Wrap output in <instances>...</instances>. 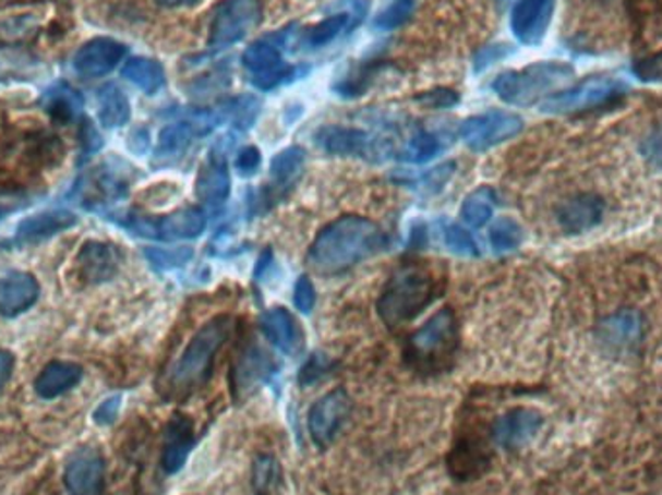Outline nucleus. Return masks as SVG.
Listing matches in <instances>:
<instances>
[{"label":"nucleus","instance_id":"obj_45","mask_svg":"<svg viewBox=\"0 0 662 495\" xmlns=\"http://www.w3.org/2000/svg\"><path fill=\"white\" fill-rule=\"evenodd\" d=\"M316 302V291L312 287L309 277H299V281L294 285V306L301 310L302 314H310Z\"/></svg>","mask_w":662,"mask_h":495},{"label":"nucleus","instance_id":"obj_18","mask_svg":"<svg viewBox=\"0 0 662 495\" xmlns=\"http://www.w3.org/2000/svg\"><path fill=\"white\" fill-rule=\"evenodd\" d=\"M314 137L326 154L339 157H370L378 152V142L374 137L349 126H324Z\"/></svg>","mask_w":662,"mask_h":495},{"label":"nucleus","instance_id":"obj_40","mask_svg":"<svg viewBox=\"0 0 662 495\" xmlns=\"http://www.w3.org/2000/svg\"><path fill=\"white\" fill-rule=\"evenodd\" d=\"M446 244L457 256L474 257L479 256V246L473 237L461 227H447Z\"/></svg>","mask_w":662,"mask_h":495},{"label":"nucleus","instance_id":"obj_15","mask_svg":"<svg viewBox=\"0 0 662 495\" xmlns=\"http://www.w3.org/2000/svg\"><path fill=\"white\" fill-rule=\"evenodd\" d=\"M556 0H517L511 32L523 45H539L551 27Z\"/></svg>","mask_w":662,"mask_h":495},{"label":"nucleus","instance_id":"obj_41","mask_svg":"<svg viewBox=\"0 0 662 495\" xmlns=\"http://www.w3.org/2000/svg\"><path fill=\"white\" fill-rule=\"evenodd\" d=\"M606 331L611 334L612 341H618V339H626V337H631V335H636L637 329H639V324H637L636 314H631V312H622V314H616V316H612L606 324Z\"/></svg>","mask_w":662,"mask_h":495},{"label":"nucleus","instance_id":"obj_20","mask_svg":"<svg viewBox=\"0 0 662 495\" xmlns=\"http://www.w3.org/2000/svg\"><path fill=\"white\" fill-rule=\"evenodd\" d=\"M542 416L537 410L514 409L496 420L492 427L494 442L504 449H519L541 430Z\"/></svg>","mask_w":662,"mask_h":495},{"label":"nucleus","instance_id":"obj_17","mask_svg":"<svg viewBox=\"0 0 662 495\" xmlns=\"http://www.w3.org/2000/svg\"><path fill=\"white\" fill-rule=\"evenodd\" d=\"M231 194V177L224 152L214 149L196 180V196L207 209L217 212Z\"/></svg>","mask_w":662,"mask_h":495},{"label":"nucleus","instance_id":"obj_39","mask_svg":"<svg viewBox=\"0 0 662 495\" xmlns=\"http://www.w3.org/2000/svg\"><path fill=\"white\" fill-rule=\"evenodd\" d=\"M146 257L155 269H172V267H179V265L190 262L192 250L190 247H172V250L149 247V250H146Z\"/></svg>","mask_w":662,"mask_h":495},{"label":"nucleus","instance_id":"obj_33","mask_svg":"<svg viewBox=\"0 0 662 495\" xmlns=\"http://www.w3.org/2000/svg\"><path fill=\"white\" fill-rule=\"evenodd\" d=\"M494 207H496L494 190L482 186L465 197L464 205H461V217L469 227L481 229L491 221Z\"/></svg>","mask_w":662,"mask_h":495},{"label":"nucleus","instance_id":"obj_38","mask_svg":"<svg viewBox=\"0 0 662 495\" xmlns=\"http://www.w3.org/2000/svg\"><path fill=\"white\" fill-rule=\"evenodd\" d=\"M414 0H394L374 22L376 29L392 32L396 27L404 26L409 17L413 16Z\"/></svg>","mask_w":662,"mask_h":495},{"label":"nucleus","instance_id":"obj_29","mask_svg":"<svg viewBox=\"0 0 662 495\" xmlns=\"http://www.w3.org/2000/svg\"><path fill=\"white\" fill-rule=\"evenodd\" d=\"M304 162L306 154L302 147H287L274 157L269 169L274 196H285L287 190L293 189L304 171Z\"/></svg>","mask_w":662,"mask_h":495},{"label":"nucleus","instance_id":"obj_1","mask_svg":"<svg viewBox=\"0 0 662 495\" xmlns=\"http://www.w3.org/2000/svg\"><path fill=\"white\" fill-rule=\"evenodd\" d=\"M378 225L359 215H344L318 232L309 250V262L320 274H341L386 246Z\"/></svg>","mask_w":662,"mask_h":495},{"label":"nucleus","instance_id":"obj_50","mask_svg":"<svg viewBox=\"0 0 662 495\" xmlns=\"http://www.w3.org/2000/svg\"><path fill=\"white\" fill-rule=\"evenodd\" d=\"M14 366H16L14 354L9 352V350H0V394H2V389L9 384L12 372H14Z\"/></svg>","mask_w":662,"mask_h":495},{"label":"nucleus","instance_id":"obj_43","mask_svg":"<svg viewBox=\"0 0 662 495\" xmlns=\"http://www.w3.org/2000/svg\"><path fill=\"white\" fill-rule=\"evenodd\" d=\"M456 171V162L447 161L444 165H440L436 169H432V171L426 172L424 174V179H422V189L424 192H440V190L444 189V184H446L447 180L452 179V174Z\"/></svg>","mask_w":662,"mask_h":495},{"label":"nucleus","instance_id":"obj_34","mask_svg":"<svg viewBox=\"0 0 662 495\" xmlns=\"http://www.w3.org/2000/svg\"><path fill=\"white\" fill-rule=\"evenodd\" d=\"M440 149H442V144H440L436 134H432L429 130H417L413 136L405 140L404 146L397 149V159L421 165V162L434 159L438 155Z\"/></svg>","mask_w":662,"mask_h":495},{"label":"nucleus","instance_id":"obj_22","mask_svg":"<svg viewBox=\"0 0 662 495\" xmlns=\"http://www.w3.org/2000/svg\"><path fill=\"white\" fill-rule=\"evenodd\" d=\"M194 447V424L186 414H174L165 427L161 467L167 474H174L184 467Z\"/></svg>","mask_w":662,"mask_h":495},{"label":"nucleus","instance_id":"obj_28","mask_svg":"<svg viewBox=\"0 0 662 495\" xmlns=\"http://www.w3.org/2000/svg\"><path fill=\"white\" fill-rule=\"evenodd\" d=\"M84 377V370L76 362L67 360H52L35 377V394L45 401L57 399L61 395L69 394Z\"/></svg>","mask_w":662,"mask_h":495},{"label":"nucleus","instance_id":"obj_52","mask_svg":"<svg viewBox=\"0 0 662 495\" xmlns=\"http://www.w3.org/2000/svg\"><path fill=\"white\" fill-rule=\"evenodd\" d=\"M269 265H272V252L266 250V252L260 256L258 265H256V269H254V277H256V279H262L267 269H269Z\"/></svg>","mask_w":662,"mask_h":495},{"label":"nucleus","instance_id":"obj_7","mask_svg":"<svg viewBox=\"0 0 662 495\" xmlns=\"http://www.w3.org/2000/svg\"><path fill=\"white\" fill-rule=\"evenodd\" d=\"M628 94V86L616 77H589L577 86L562 89L541 102V111L551 114H571L609 107Z\"/></svg>","mask_w":662,"mask_h":495},{"label":"nucleus","instance_id":"obj_14","mask_svg":"<svg viewBox=\"0 0 662 495\" xmlns=\"http://www.w3.org/2000/svg\"><path fill=\"white\" fill-rule=\"evenodd\" d=\"M345 7L347 9L306 29L302 35V45L306 49H322L334 44L339 35L349 34V29L359 26L366 16L369 0H345Z\"/></svg>","mask_w":662,"mask_h":495},{"label":"nucleus","instance_id":"obj_5","mask_svg":"<svg viewBox=\"0 0 662 495\" xmlns=\"http://www.w3.org/2000/svg\"><path fill=\"white\" fill-rule=\"evenodd\" d=\"M457 341L456 316L449 307H444L409 337L405 359L419 374H438L456 357Z\"/></svg>","mask_w":662,"mask_h":495},{"label":"nucleus","instance_id":"obj_8","mask_svg":"<svg viewBox=\"0 0 662 495\" xmlns=\"http://www.w3.org/2000/svg\"><path fill=\"white\" fill-rule=\"evenodd\" d=\"M264 16L262 0H224L212 17L209 26V51H224L239 44L258 27Z\"/></svg>","mask_w":662,"mask_h":495},{"label":"nucleus","instance_id":"obj_25","mask_svg":"<svg viewBox=\"0 0 662 495\" xmlns=\"http://www.w3.org/2000/svg\"><path fill=\"white\" fill-rule=\"evenodd\" d=\"M489 464H491L489 445L473 434L459 437L449 455V470L457 480L477 479Z\"/></svg>","mask_w":662,"mask_h":495},{"label":"nucleus","instance_id":"obj_36","mask_svg":"<svg viewBox=\"0 0 662 495\" xmlns=\"http://www.w3.org/2000/svg\"><path fill=\"white\" fill-rule=\"evenodd\" d=\"M279 484V464L274 457H258L252 469V486L258 495L272 494Z\"/></svg>","mask_w":662,"mask_h":495},{"label":"nucleus","instance_id":"obj_2","mask_svg":"<svg viewBox=\"0 0 662 495\" xmlns=\"http://www.w3.org/2000/svg\"><path fill=\"white\" fill-rule=\"evenodd\" d=\"M442 292L438 275L422 264L401 265L380 294L378 314L389 327L413 322Z\"/></svg>","mask_w":662,"mask_h":495},{"label":"nucleus","instance_id":"obj_54","mask_svg":"<svg viewBox=\"0 0 662 495\" xmlns=\"http://www.w3.org/2000/svg\"><path fill=\"white\" fill-rule=\"evenodd\" d=\"M0 219H2V209H0Z\"/></svg>","mask_w":662,"mask_h":495},{"label":"nucleus","instance_id":"obj_6","mask_svg":"<svg viewBox=\"0 0 662 495\" xmlns=\"http://www.w3.org/2000/svg\"><path fill=\"white\" fill-rule=\"evenodd\" d=\"M291 29L293 27H287L272 37H264L256 44L250 45L244 51L242 67L249 72L252 86L258 87L262 92H269L284 86L287 82H293L306 72V69L291 67L284 60L285 44L291 37Z\"/></svg>","mask_w":662,"mask_h":495},{"label":"nucleus","instance_id":"obj_53","mask_svg":"<svg viewBox=\"0 0 662 495\" xmlns=\"http://www.w3.org/2000/svg\"><path fill=\"white\" fill-rule=\"evenodd\" d=\"M198 0H157V4H161L165 9H179V7H189Z\"/></svg>","mask_w":662,"mask_h":495},{"label":"nucleus","instance_id":"obj_49","mask_svg":"<svg viewBox=\"0 0 662 495\" xmlns=\"http://www.w3.org/2000/svg\"><path fill=\"white\" fill-rule=\"evenodd\" d=\"M643 154L649 161L662 167V126L653 130L651 136L647 137L646 144H643Z\"/></svg>","mask_w":662,"mask_h":495},{"label":"nucleus","instance_id":"obj_3","mask_svg":"<svg viewBox=\"0 0 662 495\" xmlns=\"http://www.w3.org/2000/svg\"><path fill=\"white\" fill-rule=\"evenodd\" d=\"M232 317L217 316L202 325L198 334L190 339L181 359L171 367L167 376V394L172 397H186L206 384L216 364L217 352L232 334Z\"/></svg>","mask_w":662,"mask_h":495},{"label":"nucleus","instance_id":"obj_46","mask_svg":"<svg viewBox=\"0 0 662 495\" xmlns=\"http://www.w3.org/2000/svg\"><path fill=\"white\" fill-rule=\"evenodd\" d=\"M260 162H262V154H260L258 147H242L237 155L234 167L241 177H252L254 172L258 171Z\"/></svg>","mask_w":662,"mask_h":495},{"label":"nucleus","instance_id":"obj_24","mask_svg":"<svg viewBox=\"0 0 662 495\" xmlns=\"http://www.w3.org/2000/svg\"><path fill=\"white\" fill-rule=\"evenodd\" d=\"M119 264H121V252L107 242H95V240L86 242L77 254L80 275L94 285L112 279L119 271Z\"/></svg>","mask_w":662,"mask_h":495},{"label":"nucleus","instance_id":"obj_26","mask_svg":"<svg viewBox=\"0 0 662 495\" xmlns=\"http://www.w3.org/2000/svg\"><path fill=\"white\" fill-rule=\"evenodd\" d=\"M262 331L266 334L267 339L272 345H276L277 349L297 357L304 345V335H302L301 325L297 324L293 314L285 307H274L262 316Z\"/></svg>","mask_w":662,"mask_h":495},{"label":"nucleus","instance_id":"obj_48","mask_svg":"<svg viewBox=\"0 0 662 495\" xmlns=\"http://www.w3.org/2000/svg\"><path fill=\"white\" fill-rule=\"evenodd\" d=\"M508 55L509 49L506 45H492V47H486V49H482V51L477 55V59H474V69H489L496 60L504 59V57H508Z\"/></svg>","mask_w":662,"mask_h":495},{"label":"nucleus","instance_id":"obj_51","mask_svg":"<svg viewBox=\"0 0 662 495\" xmlns=\"http://www.w3.org/2000/svg\"><path fill=\"white\" fill-rule=\"evenodd\" d=\"M99 147H101V136L97 134V130L92 124L86 122V126H84V157L95 154Z\"/></svg>","mask_w":662,"mask_h":495},{"label":"nucleus","instance_id":"obj_30","mask_svg":"<svg viewBox=\"0 0 662 495\" xmlns=\"http://www.w3.org/2000/svg\"><path fill=\"white\" fill-rule=\"evenodd\" d=\"M41 105L52 119L59 120V122H70V120L76 119L80 111L84 109V97L77 89L62 82L45 92Z\"/></svg>","mask_w":662,"mask_h":495},{"label":"nucleus","instance_id":"obj_11","mask_svg":"<svg viewBox=\"0 0 662 495\" xmlns=\"http://www.w3.org/2000/svg\"><path fill=\"white\" fill-rule=\"evenodd\" d=\"M523 130V119L508 111H489L471 117L461 124V140L473 152H489L516 137Z\"/></svg>","mask_w":662,"mask_h":495},{"label":"nucleus","instance_id":"obj_42","mask_svg":"<svg viewBox=\"0 0 662 495\" xmlns=\"http://www.w3.org/2000/svg\"><path fill=\"white\" fill-rule=\"evenodd\" d=\"M417 101L431 107V109H449L459 101V95L454 89H446V87H440V89H432L426 94L417 95Z\"/></svg>","mask_w":662,"mask_h":495},{"label":"nucleus","instance_id":"obj_13","mask_svg":"<svg viewBox=\"0 0 662 495\" xmlns=\"http://www.w3.org/2000/svg\"><path fill=\"white\" fill-rule=\"evenodd\" d=\"M64 486L70 495L104 494V455L94 447H82L76 452H72L64 467Z\"/></svg>","mask_w":662,"mask_h":495},{"label":"nucleus","instance_id":"obj_23","mask_svg":"<svg viewBox=\"0 0 662 495\" xmlns=\"http://www.w3.org/2000/svg\"><path fill=\"white\" fill-rule=\"evenodd\" d=\"M77 222V217L70 212H44L27 217L17 225L16 234L12 239L14 246H27L35 242L57 237L59 232L69 231Z\"/></svg>","mask_w":662,"mask_h":495},{"label":"nucleus","instance_id":"obj_19","mask_svg":"<svg viewBox=\"0 0 662 495\" xmlns=\"http://www.w3.org/2000/svg\"><path fill=\"white\" fill-rule=\"evenodd\" d=\"M276 372V362L272 354L256 345L242 350L232 367V389L237 395H246L256 389L262 382H267Z\"/></svg>","mask_w":662,"mask_h":495},{"label":"nucleus","instance_id":"obj_35","mask_svg":"<svg viewBox=\"0 0 662 495\" xmlns=\"http://www.w3.org/2000/svg\"><path fill=\"white\" fill-rule=\"evenodd\" d=\"M258 99L252 97V95H244L239 99H231L229 102H225L224 109H221V117L224 120H231L232 124L239 130H249L256 119H258L260 112Z\"/></svg>","mask_w":662,"mask_h":495},{"label":"nucleus","instance_id":"obj_44","mask_svg":"<svg viewBox=\"0 0 662 495\" xmlns=\"http://www.w3.org/2000/svg\"><path fill=\"white\" fill-rule=\"evenodd\" d=\"M329 367H332V362H329L324 354H314V357L304 364V367H302L299 382H301L302 385L314 384V382L322 379V376H326L327 372H329Z\"/></svg>","mask_w":662,"mask_h":495},{"label":"nucleus","instance_id":"obj_10","mask_svg":"<svg viewBox=\"0 0 662 495\" xmlns=\"http://www.w3.org/2000/svg\"><path fill=\"white\" fill-rule=\"evenodd\" d=\"M124 229L155 240L198 239L206 229V214L200 207H184L164 217H129L121 221Z\"/></svg>","mask_w":662,"mask_h":495},{"label":"nucleus","instance_id":"obj_12","mask_svg":"<svg viewBox=\"0 0 662 495\" xmlns=\"http://www.w3.org/2000/svg\"><path fill=\"white\" fill-rule=\"evenodd\" d=\"M351 397L345 389H334L324 395L309 412V432L314 444L326 449L334 444L345 422L351 414Z\"/></svg>","mask_w":662,"mask_h":495},{"label":"nucleus","instance_id":"obj_31","mask_svg":"<svg viewBox=\"0 0 662 495\" xmlns=\"http://www.w3.org/2000/svg\"><path fill=\"white\" fill-rule=\"evenodd\" d=\"M97 114L105 129H119L130 120L129 97L115 84H107L97 92Z\"/></svg>","mask_w":662,"mask_h":495},{"label":"nucleus","instance_id":"obj_21","mask_svg":"<svg viewBox=\"0 0 662 495\" xmlns=\"http://www.w3.org/2000/svg\"><path fill=\"white\" fill-rule=\"evenodd\" d=\"M39 299V282L26 271H10L0 279V314L16 317Z\"/></svg>","mask_w":662,"mask_h":495},{"label":"nucleus","instance_id":"obj_9","mask_svg":"<svg viewBox=\"0 0 662 495\" xmlns=\"http://www.w3.org/2000/svg\"><path fill=\"white\" fill-rule=\"evenodd\" d=\"M221 112L194 111L186 119L172 122L159 132L154 152L155 167H167L182 159L196 137L207 136L221 124Z\"/></svg>","mask_w":662,"mask_h":495},{"label":"nucleus","instance_id":"obj_32","mask_svg":"<svg viewBox=\"0 0 662 495\" xmlns=\"http://www.w3.org/2000/svg\"><path fill=\"white\" fill-rule=\"evenodd\" d=\"M122 77H127L147 95H155L165 86L164 67L157 60L144 59V57L130 59L122 69Z\"/></svg>","mask_w":662,"mask_h":495},{"label":"nucleus","instance_id":"obj_16","mask_svg":"<svg viewBox=\"0 0 662 495\" xmlns=\"http://www.w3.org/2000/svg\"><path fill=\"white\" fill-rule=\"evenodd\" d=\"M127 51V45L109 37H97L77 49L74 55V70L84 77L105 76L124 59Z\"/></svg>","mask_w":662,"mask_h":495},{"label":"nucleus","instance_id":"obj_4","mask_svg":"<svg viewBox=\"0 0 662 495\" xmlns=\"http://www.w3.org/2000/svg\"><path fill=\"white\" fill-rule=\"evenodd\" d=\"M574 74L576 70L568 62H537L527 69L509 70L499 74L494 80L492 89L502 101L516 107H531L534 102H542L551 95L558 94Z\"/></svg>","mask_w":662,"mask_h":495},{"label":"nucleus","instance_id":"obj_47","mask_svg":"<svg viewBox=\"0 0 662 495\" xmlns=\"http://www.w3.org/2000/svg\"><path fill=\"white\" fill-rule=\"evenodd\" d=\"M122 397L121 395H112L107 397L94 412V422L99 426H109L112 424L117 416H119V410H121Z\"/></svg>","mask_w":662,"mask_h":495},{"label":"nucleus","instance_id":"obj_37","mask_svg":"<svg viewBox=\"0 0 662 495\" xmlns=\"http://www.w3.org/2000/svg\"><path fill=\"white\" fill-rule=\"evenodd\" d=\"M521 240H523L521 227L509 217L494 222L491 229V244L496 252H511L521 244Z\"/></svg>","mask_w":662,"mask_h":495},{"label":"nucleus","instance_id":"obj_27","mask_svg":"<svg viewBox=\"0 0 662 495\" xmlns=\"http://www.w3.org/2000/svg\"><path fill=\"white\" fill-rule=\"evenodd\" d=\"M602 214H604V204L601 197L593 194H579L559 205V227L569 234H581L597 227L602 221Z\"/></svg>","mask_w":662,"mask_h":495}]
</instances>
